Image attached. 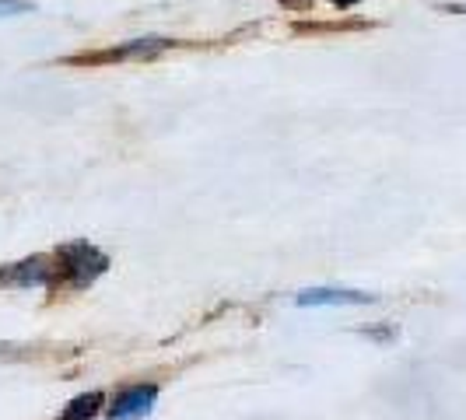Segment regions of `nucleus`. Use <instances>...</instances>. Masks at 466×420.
Segmentation results:
<instances>
[{
	"label": "nucleus",
	"instance_id": "0eeeda50",
	"mask_svg": "<svg viewBox=\"0 0 466 420\" xmlns=\"http://www.w3.org/2000/svg\"><path fill=\"white\" fill-rule=\"evenodd\" d=\"M25 11H32V4H28V0H0V18L25 15Z\"/></svg>",
	"mask_w": 466,
	"mask_h": 420
},
{
	"label": "nucleus",
	"instance_id": "423d86ee",
	"mask_svg": "<svg viewBox=\"0 0 466 420\" xmlns=\"http://www.w3.org/2000/svg\"><path fill=\"white\" fill-rule=\"evenodd\" d=\"M102 403H106V396L102 393H85V396L70 399L67 410L60 414V420H92L98 410H102Z\"/></svg>",
	"mask_w": 466,
	"mask_h": 420
},
{
	"label": "nucleus",
	"instance_id": "6e6552de",
	"mask_svg": "<svg viewBox=\"0 0 466 420\" xmlns=\"http://www.w3.org/2000/svg\"><path fill=\"white\" fill-rule=\"evenodd\" d=\"M354 4H361V0H333V7H344V11L354 7Z\"/></svg>",
	"mask_w": 466,
	"mask_h": 420
},
{
	"label": "nucleus",
	"instance_id": "f257e3e1",
	"mask_svg": "<svg viewBox=\"0 0 466 420\" xmlns=\"http://www.w3.org/2000/svg\"><path fill=\"white\" fill-rule=\"evenodd\" d=\"M53 266H56V284L77 291V287L95 284V280L109 270V256L98 253L92 242H67V245L56 249Z\"/></svg>",
	"mask_w": 466,
	"mask_h": 420
},
{
	"label": "nucleus",
	"instance_id": "20e7f679",
	"mask_svg": "<svg viewBox=\"0 0 466 420\" xmlns=\"http://www.w3.org/2000/svg\"><path fill=\"white\" fill-rule=\"evenodd\" d=\"M375 302L372 295H361V291H333V287H312L299 295L302 308H319V305H369Z\"/></svg>",
	"mask_w": 466,
	"mask_h": 420
},
{
	"label": "nucleus",
	"instance_id": "39448f33",
	"mask_svg": "<svg viewBox=\"0 0 466 420\" xmlns=\"http://www.w3.org/2000/svg\"><path fill=\"white\" fill-rule=\"evenodd\" d=\"M172 43L168 39H158V35H151V39H134V43H127V46L113 49V53H106V56H113V60H130V56H155V53H162L168 49Z\"/></svg>",
	"mask_w": 466,
	"mask_h": 420
},
{
	"label": "nucleus",
	"instance_id": "7ed1b4c3",
	"mask_svg": "<svg viewBox=\"0 0 466 420\" xmlns=\"http://www.w3.org/2000/svg\"><path fill=\"white\" fill-rule=\"evenodd\" d=\"M158 399V385H130L109 403V420H144Z\"/></svg>",
	"mask_w": 466,
	"mask_h": 420
},
{
	"label": "nucleus",
	"instance_id": "f03ea898",
	"mask_svg": "<svg viewBox=\"0 0 466 420\" xmlns=\"http://www.w3.org/2000/svg\"><path fill=\"white\" fill-rule=\"evenodd\" d=\"M53 284H56V266L46 256L0 266V287H53Z\"/></svg>",
	"mask_w": 466,
	"mask_h": 420
}]
</instances>
